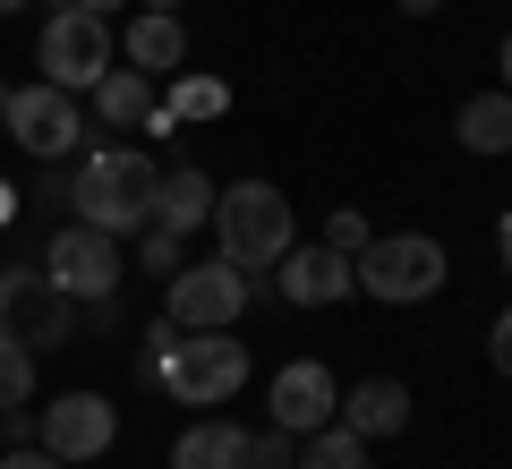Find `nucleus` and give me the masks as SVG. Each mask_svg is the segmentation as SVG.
<instances>
[{
  "instance_id": "obj_30",
  "label": "nucleus",
  "mask_w": 512,
  "mask_h": 469,
  "mask_svg": "<svg viewBox=\"0 0 512 469\" xmlns=\"http://www.w3.org/2000/svg\"><path fill=\"white\" fill-rule=\"evenodd\" d=\"M495 77H504V94H512V35H504V60H495Z\"/></svg>"
},
{
  "instance_id": "obj_14",
  "label": "nucleus",
  "mask_w": 512,
  "mask_h": 469,
  "mask_svg": "<svg viewBox=\"0 0 512 469\" xmlns=\"http://www.w3.org/2000/svg\"><path fill=\"white\" fill-rule=\"evenodd\" d=\"M120 52H128V69H146L154 86H163V77H180V69H188V26L171 18V9H137Z\"/></svg>"
},
{
  "instance_id": "obj_29",
  "label": "nucleus",
  "mask_w": 512,
  "mask_h": 469,
  "mask_svg": "<svg viewBox=\"0 0 512 469\" xmlns=\"http://www.w3.org/2000/svg\"><path fill=\"white\" fill-rule=\"evenodd\" d=\"M69 9H86V18H111V9H120V0H69Z\"/></svg>"
},
{
  "instance_id": "obj_20",
  "label": "nucleus",
  "mask_w": 512,
  "mask_h": 469,
  "mask_svg": "<svg viewBox=\"0 0 512 469\" xmlns=\"http://www.w3.org/2000/svg\"><path fill=\"white\" fill-rule=\"evenodd\" d=\"M163 111H171V120H222V111H231V86H222V77H188V69H180Z\"/></svg>"
},
{
  "instance_id": "obj_9",
  "label": "nucleus",
  "mask_w": 512,
  "mask_h": 469,
  "mask_svg": "<svg viewBox=\"0 0 512 469\" xmlns=\"http://www.w3.org/2000/svg\"><path fill=\"white\" fill-rule=\"evenodd\" d=\"M0 128H9L35 163H69L77 145H86V103L35 77V86H9V120H0Z\"/></svg>"
},
{
  "instance_id": "obj_2",
  "label": "nucleus",
  "mask_w": 512,
  "mask_h": 469,
  "mask_svg": "<svg viewBox=\"0 0 512 469\" xmlns=\"http://www.w3.org/2000/svg\"><path fill=\"white\" fill-rule=\"evenodd\" d=\"M154 188H163V171H154V154H137V145H103V154H86V163L69 171L77 222H94V231H111V239L154 222Z\"/></svg>"
},
{
  "instance_id": "obj_11",
  "label": "nucleus",
  "mask_w": 512,
  "mask_h": 469,
  "mask_svg": "<svg viewBox=\"0 0 512 469\" xmlns=\"http://www.w3.org/2000/svg\"><path fill=\"white\" fill-rule=\"evenodd\" d=\"M333 401H342L333 367L325 359H291L274 376V427L282 435H316V427H333Z\"/></svg>"
},
{
  "instance_id": "obj_28",
  "label": "nucleus",
  "mask_w": 512,
  "mask_h": 469,
  "mask_svg": "<svg viewBox=\"0 0 512 469\" xmlns=\"http://www.w3.org/2000/svg\"><path fill=\"white\" fill-rule=\"evenodd\" d=\"M9 222H18V188L0 180V231H9Z\"/></svg>"
},
{
  "instance_id": "obj_21",
  "label": "nucleus",
  "mask_w": 512,
  "mask_h": 469,
  "mask_svg": "<svg viewBox=\"0 0 512 469\" xmlns=\"http://www.w3.org/2000/svg\"><path fill=\"white\" fill-rule=\"evenodd\" d=\"M26 401H35V350L0 333V410H26Z\"/></svg>"
},
{
  "instance_id": "obj_17",
  "label": "nucleus",
  "mask_w": 512,
  "mask_h": 469,
  "mask_svg": "<svg viewBox=\"0 0 512 469\" xmlns=\"http://www.w3.org/2000/svg\"><path fill=\"white\" fill-rule=\"evenodd\" d=\"M453 137L470 145V154H512V94H504V86L470 94V103L453 111Z\"/></svg>"
},
{
  "instance_id": "obj_7",
  "label": "nucleus",
  "mask_w": 512,
  "mask_h": 469,
  "mask_svg": "<svg viewBox=\"0 0 512 469\" xmlns=\"http://www.w3.org/2000/svg\"><path fill=\"white\" fill-rule=\"evenodd\" d=\"M248 299H256V282L231 265V256H205V265H180L171 273V299H163V316L180 333H231L239 316H248Z\"/></svg>"
},
{
  "instance_id": "obj_15",
  "label": "nucleus",
  "mask_w": 512,
  "mask_h": 469,
  "mask_svg": "<svg viewBox=\"0 0 512 469\" xmlns=\"http://www.w3.org/2000/svg\"><path fill=\"white\" fill-rule=\"evenodd\" d=\"M154 222H163V231H205V222H214V180H205L197 163H180V171H163V188H154Z\"/></svg>"
},
{
  "instance_id": "obj_34",
  "label": "nucleus",
  "mask_w": 512,
  "mask_h": 469,
  "mask_svg": "<svg viewBox=\"0 0 512 469\" xmlns=\"http://www.w3.org/2000/svg\"><path fill=\"white\" fill-rule=\"evenodd\" d=\"M146 9H180V0H146Z\"/></svg>"
},
{
  "instance_id": "obj_5",
  "label": "nucleus",
  "mask_w": 512,
  "mask_h": 469,
  "mask_svg": "<svg viewBox=\"0 0 512 469\" xmlns=\"http://www.w3.org/2000/svg\"><path fill=\"white\" fill-rule=\"evenodd\" d=\"M35 69H43V86H60V94H94V86H103V69H120L111 18L52 9V18H43V43H35Z\"/></svg>"
},
{
  "instance_id": "obj_24",
  "label": "nucleus",
  "mask_w": 512,
  "mask_h": 469,
  "mask_svg": "<svg viewBox=\"0 0 512 469\" xmlns=\"http://www.w3.org/2000/svg\"><path fill=\"white\" fill-rule=\"evenodd\" d=\"M248 469H291V435H248Z\"/></svg>"
},
{
  "instance_id": "obj_33",
  "label": "nucleus",
  "mask_w": 512,
  "mask_h": 469,
  "mask_svg": "<svg viewBox=\"0 0 512 469\" xmlns=\"http://www.w3.org/2000/svg\"><path fill=\"white\" fill-rule=\"evenodd\" d=\"M0 120H9V86H0Z\"/></svg>"
},
{
  "instance_id": "obj_22",
  "label": "nucleus",
  "mask_w": 512,
  "mask_h": 469,
  "mask_svg": "<svg viewBox=\"0 0 512 469\" xmlns=\"http://www.w3.org/2000/svg\"><path fill=\"white\" fill-rule=\"evenodd\" d=\"M367 239H376V231H367V214H359V205H333V222H325V248H342V256H359Z\"/></svg>"
},
{
  "instance_id": "obj_3",
  "label": "nucleus",
  "mask_w": 512,
  "mask_h": 469,
  "mask_svg": "<svg viewBox=\"0 0 512 469\" xmlns=\"http://www.w3.org/2000/svg\"><path fill=\"white\" fill-rule=\"evenodd\" d=\"M146 384H163L180 410H222L248 384V342H231V333H180Z\"/></svg>"
},
{
  "instance_id": "obj_23",
  "label": "nucleus",
  "mask_w": 512,
  "mask_h": 469,
  "mask_svg": "<svg viewBox=\"0 0 512 469\" xmlns=\"http://www.w3.org/2000/svg\"><path fill=\"white\" fill-rule=\"evenodd\" d=\"M188 265V239L163 231V222H146V273H180Z\"/></svg>"
},
{
  "instance_id": "obj_10",
  "label": "nucleus",
  "mask_w": 512,
  "mask_h": 469,
  "mask_svg": "<svg viewBox=\"0 0 512 469\" xmlns=\"http://www.w3.org/2000/svg\"><path fill=\"white\" fill-rule=\"evenodd\" d=\"M35 427H43V452H60V461H103L111 444H120V410H111L103 393H60L52 410H35Z\"/></svg>"
},
{
  "instance_id": "obj_19",
  "label": "nucleus",
  "mask_w": 512,
  "mask_h": 469,
  "mask_svg": "<svg viewBox=\"0 0 512 469\" xmlns=\"http://www.w3.org/2000/svg\"><path fill=\"white\" fill-rule=\"evenodd\" d=\"M299 469H376L367 461V444L333 418V427H316V435H299Z\"/></svg>"
},
{
  "instance_id": "obj_6",
  "label": "nucleus",
  "mask_w": 512,
  "mask_h": 469,
  "mask_svg": "<svg viewBox=\"0 0 512 469\" xmlns=\"http://www.w3.org/2000/svg\"><path fill=\"white\" fill-rule=\"evenodd\" d=\"M120 273H128L120 265V239L94 231V222H60L52 248H43V282H52L60 299H77V307H111Z\"/></svg>"
},
{
  "instance_id": "obj_18",
  "label": "nucleus",
  "mask_w": 512,
  "mask_h": 469,
  "mask_svg": "<svg viewBox=\"0 0 512 469\" xmlns=\"http://www.w3.org/2000/svg\"><path fill=\"white\" fill-rule=\"evenodd\" d=\"M154 111V77L146 69H103V86H94V120L103 128H146Z\"/></svg>"
},
{
  "instance_id": "obj_32",
  "label": "nucleus",
  "mask_w": 512,
  "mask_h": 469,
  "mask_svg": "<svg viewBox=\"0 0 512 469\" xmlns=\"http://www.w3.org/2000/svg\"><path fill=\"white\" fill-rule=\"evenodd\" d=\"M9 9H26V0H0V18H9Z\"/></svg>"
},
{
  "instance_id": "obj_25",
  "label": "nucleus",
  "mask_w": 512,
  "mask_h": 469,
  "mask_svg": "<svg viewBox=\"0 0 512 469\" xmlns=\"http://www.w3.org/2000/svg\"><path fill=\"white\" fill-rule=\"evenodd\" d=\"M487 359H495V376H512V307L487 325Z\"/></svg>"
},
{
  "instance_id": "obj_1",
  "label": "nucleus",
  "mask_w": 512,
  "mask_h": 469,
  "mask_svg": "<svg viewBox=\"0 0 512 469\" xmlns=\"http://www.w3.org/2000/svg\"><path fill=\"white\" fill-rule=\"evenodd\" d=\"M205 231H214V256H231L239 273H265L299 248V205L274 180H231V188H214V222Z\"/></svg>"
},
{
  "instance_id": "obj_16",
  "label": "nucleus",
  "mask_w": 512,
  "mask_h": 469,
  "mask_svg": "<svg viewBox=\"0 0 512 469\" xmlns=\"http://www.w3.org/2000/svg\"><path fill=\"white\" fill-rule=\"evenodd\" d=\"M171 469H248V427L239 418H197L171 444Z\"/></svg>"
},
{
  "instance_id": "obj_26",
  "label": "nucleus",
  "mask_w": 512,
  "mask_h": 469,
  "mask_svg": "<svg viewBox=\"0 0 512 469\" xmlns=\"http://www.w3.org/2000/svg\"><path fill=\"white\" fill-rule=\"evenodd\" d=\"M0 469H69V461H60V452H9Z\"/></svg>"
},
{
  "instance_id": "obj_13",
  "label": "nucleus",
  "mask_w": 512,
  "mask_h": 469,
  "mask_svg": "<svg viewBox=\"0 0 512 469\" xmlns=\"http://www.w3.org/2000/svg\"><path fill=\"white\" fill-rule=\"evenodd\" d=\"M333 418H342L359 444H384V435L410 427V384H402V376H359L342 401H333Z\"/></svg>"
},
{
  "instance_id": "obj_12",
  "label": "nucleus",
  "mask_w": 512,
  "mask_h": 469,
  "mask_svg": "<svg viewBox=\"0 0 512 469\" xmlns=\"http://www.w3.org/2000/svg\"><path fill=\"white\" fill-rule=\"evenodd\" d=\"M274 290L291 307H342L350 290H359V265H350L342 248H291L282 273H274Z\"/></svg>"
},
{
  "instance_id": "obj_4",
  "label": "nucleus",
  "mask_w": 512,
  "mask_h": 469,
  "mask_svg": "<svg viewBox=\"0 0 512 469\" xmlns=\"http://www.w3.org/2000/svg\"><path fill=\"white\" fill-rule=\"evenodd\" d=\"M359 290L367 299H384V307H419V299H436L444 290V239H427V231H393V239H367L359 256Z\"/></svg>"
},
{
  "instance_id": "obj_27",
  "label": "nucleus",
  "mask_w": 512,
  "mask_h": 469,
  "mask_svg": "<svg viewBox=\"0 0 512 469\" xmlns=\"http://www.w3.org/2000/svg\"><path fill=\"white\" fill-rule=\"evenodd\" d=\"M495 256H504V273H512V214L495 222Z\"/></svg>"
},
{
  "instance_id": "obj_31",
  "label": "nucleus",
  "mask_w": 512,
  "mask_h": 469,
  "mask_svg": "<svg viewBox=\"0 0 512 469\" xmlns=\"http://www.w3.org/2000/svg\"><path fill=\"white\" fill-rule=\"evenodd\" d=\"M402 9H410V18H436V9H444V0H402Z\"/></svg>"
},
{
  "instance_id": "obj_8",
  "label": "nucleus",
  "mask_w": 512,
  "mask_h": 469,
  "mask_svg": "<svg viewBox=\"0 0 512 469\" xmlns=\"http://www.w3.org/2000/svg\"><path fill=\"white\" fill-rule=\"evenodd\" d=\"M0 333H18L26 350H69L77 342V299L43 282V265H0Z\"/></svg>"
}]
</instances>
